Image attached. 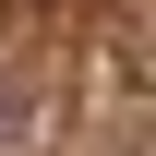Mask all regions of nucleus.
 <instances>
[{
    "label": "nucleus",
    "mask_w": 156,
    "mask_h": 156,
    "mask_svg": "<svg viewBox=\"0 0 156 156\" xmlns=\"http://www.w3.org/2000/svg\"><path fill=\"white\" fill-rule=\"evenodd\" d=\"M0 144H24V120H12V84H0Z\"/></svg>",
    "instance_id": "1"
}]
</instances>
